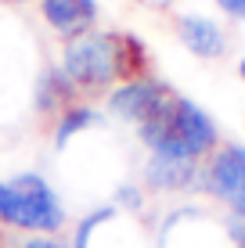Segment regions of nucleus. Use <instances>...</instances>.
Here are the masks:
<instances>
[{
	"label": "nucleus",
	"mask_w": 245,
	"mask_h": 248,
	"mask_svg": "<svg viewBox=\"0 0 245 248\" xmlns=\"http://www.w3.org/2000/svg\"><path fill=\"white\" fill-rule=\"evenodd\" d=\"M145 47L133 36H119V32H98L87 29L80 36L65 40L62 50V76L76 87V93H101L112 90L115 83L137 79L141 65H145Z\"/></svg>",
	"instance_id": "1"
},
{
	"label": "nucleus",
	"mask_w": 245,
	"mask_h": 248,
	"mask_svg": "<svg viewBox=\"0 0 245 248\" xmlns=\"http://www.w3.org/2000/svg\"><path fill=\"white\" fill-rule=\"evenodd\" d=\"M137 137L148 148V155L184 158V162H206L220 148V130H216L213 115L184 93H173L170 105L155 119L137 126Z\"/></svg>",
	"instance_id": "2"
},
{
	"label": "nucleus",
	"mask_w": 245,
	"mask_h": 248,
	"mask_svg": "<svg viewBox=\"0 0 245 248\" xmlns=\"http://www.w3.org/2000/svg\"><path fill=\"white\" fill-rule=\"evenodd\" d=\"M0 223L15 234L54 237L65 227V205L40 173H15L0 180Z\"/></svg>",
	"instance_id": "3"
},
{
	"label": "nucleus",
	"mask_w": 245,
	"mask_h": 248,
	"mask_svg": "<svg viewBox=\"0 0 245 248\" xmlns=\"http://www.w3.org/2000/svg\"><path fill=\"white\" fill-rule=\"evenodd\" d=\"M198 191L220 202L227 216L245 219V144H220L202 162Z\"/></svg>",
	"instance_id": "4"
},
{
	"label": "nucleus",
	"mask_w": 245,
	"mask_h": 248,
	"mask_svg": "<svg viewBox=\"0 0 245 248\" xmlns=\"http://www.w3.org/2000/svg\"><path fill=\"white\" fill-rule=\"evenodd\" d=\"M170 97H173L170 83L151 79V76H137V79L115 83L108 90V115L119 119V123H130V126H145L148 119H155L170 105Z\"/></svg>",
	"instance_id": "5"
},
{
	"label": "nucleus",
	"mask_w": 245,
	"mask_h": 248,
	"mask_svg": "<svg viewBox=\"0 0 245 248\" xmlns=\"http://www.w3.org/2000/svg\"><path fill=\"white\" fill-rule=\"evenodd\" d=\"M198 173H202V162L148 155L145 169H141V187L155 194H184L198 187Z\"/></svg>",
	"instance_id": "6"
},
{
	"label": "nucleus",
	"mask_w": 245,
	"mask_h": 248,
	"mask_svg": "<svg viewBox=\"0 0 245 248\" xmlns=\"http://www.w3.org/2000/svg\"><path fill=\"white\" fill-rule=\"evenodd\" d=\"M40 11L58 36L72 40L98 22V0H40Z\"/></svg>",
	"instance_id": "7"
},
{
	"label": "nucleus",
	"mask_w": 245,
	"mask_h": 248,
	"mask_svg": "<svg viewBox=\"0 0 245 248\" xmlns=\"http://www.w3.org/2000/svg\"><path fill=\"white\" fill-rule=\"evenodd\" d=\"M177 36L195 58H206V62H213V58H220L227 50L224 29L213 18H206V15H180L177 18Z\"/></svg>",
	"instance_id": "8"
},
{
	"label": "nucleus",
	"mask_w": 245,
	"mask_h": 248,
	"mask_svg": "<svg viewBox=\"0 0 245 248\" xmlns=\"http://www.w3.org/2000/svg\"><path fill=\"white\" fill-rule=\"evenodd\" d=\"M72 97H76V87L62 76V68H44V72H40V79H36V112L58 119L72 105Z\"/></svg>",
	"instance_id": "9"
},
{
	"label": "nucleus",
	"mask_w": 245,
	"mask_h": 248,
	"mask_svg": "<svg viewBox=\"0 0 245 248\" xmlns=\"http://www.w3.org/2000/svg\"><path fill=\"white\" fill-rule=\"evenodd\" d=\"M98 123H101V112H98L94 105H76V101H72V105L54 119V148L65 151L72 137L87 133L90 126H98Z\"/></svg>",
	"instance_id": "10"
},
{
	"label": "nucleus",
	"mask_w": 245,
	"mask_h": 248,
	"mask_svg": "<svg viewBox=\"0 0 245 248\" xmlns=\"http://www.w3.org/2000/svg\"><path fill=\"white\" fill-rule=\"evenodd\" d=\"M108 219H115V205H101V209L87 212V216L76 223V230H72V248H90V241H94V234H98V227L108 223Z\"/></svg>",
	"instance_id": "11"
},
{
	"label": "nucleus",
	"mask_w": 245,
	"mask_h": 248,
	"mask_svg": "<svg viewBox=\"0 0 245 248\" xmlns=\"http://www.w3.org/2000/svg\"><path fill=\"white\" fill-rule=\"evenodd\" d=\"M112 205H115V209H126V212H141V209H145V187H141V184H119V187H115Z\"/></svg>",
	"instance_id": "12"
},
{
	"label": "nucleus",
	"mask_w": 245,
	"mask_h": 248,
	"mask_svg": "<svg viewBox=\"0 0 245 248\" xmlns=\"http://www.w3.org/2000/svg\"><path fill=\"white\" fill-rule=\"evenodd\" d=\"M15 248H72V245L58 241V237H47V234H29V237H18Z\"/></svg>",
	"instance_id": "13"
},
{
	"label": "nucleus",
	"mask_w": 245,
	"mask_h": 248,
	"mask_svg": "<svg viewBox=\"0 0 245 248\" xmlns=\"http://www.w3.org/2000/svg\"><path fill=\"white\" fill-rule=\"evenodd\" d=\"M216 7H220L227 18H238V22H245V0H216Z\"/></svg>",
	"instance_id": "14"
},
{
	"label": "nucleus",
	"mask_w": 245,
	"mask_h": 248,
	"mask_svg": "<svg viewBox=\"0 0 245 248\" xmlns=\"http://www.w3.org/2000/svg\"><path fill=\"white\" fill-rule=\"evenodd\" d=\"M227 230H231V241L238 245V248H245V219H227Z\"/></svg>",
	"instance_id": "15"
},
{
	"label": "nucleus",
	"mask_w": 245,
	"mask_h": 248,
	"mask_svg": "<svg viewBox=\"0 0 245 248\" xmlns=\"http://www.w3.org/2000/svg\"><path fill=\"white\" fill-rule=\"evenodd\" d=\"M141 4H145V7H155V11H159V7H170L173 0H141Z\"/></svg>",
	"instance_id": "16"
},
{
	"label": "nucleus",
	"mask_w": 245,
	"mask_h": 248,
	"mask_svg": "<svg viewBox=\"0 0 245 248\" xmlns=\"http://www.w3.org/2000/svg\"><path fill=\"white\" fill-rule=\"evenodd\" d=\"M238 76H242V79H245V58H242V62H238Z\"/></svg>",
	"instance_id": "17"
}]
</instances>
